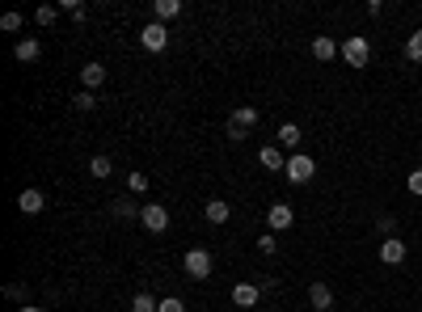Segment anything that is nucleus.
<instances>
[{"instance_id":"cd10ccee","label":"nucleus","mask_w":422,"mask_h":312,"mask_svg":"<svg viewBox=\"0 0 422 312\" xmlns=\"http://www.w3.org/2000/svg\"><path fill=\"white\" fill-rule=\"evenodd\" d=\"M161 312H186V304H182L178 295H165V300H161Z\"/></svg>"},{"instance_id":"c756f323","label":"nucleus","mask_w":422,"mask_h":312,"mask_svg":"<svg viewBox=\"0 0 422 312\" xmlns=\"http://www.w3.org/2000/svg\"><path fill=\"white\" fill-rule=\"evenodd\" d=\"M376 228H380L385 236H393V232H397V220H393V216H380V224H376Z\"/></svg>"},{"instance_id":"4468645a","label":"nucleus","mask_w":422,"mask_h":312,"mask_svg":"<svg viewBox=\"0 0 422 312\" xmlns=\"http://www.w3.org/2000/svg\"><path fill=\"white\" fill-rule=\"evenodd\" d=\"M178 13H182V0H152V21L165 26V21H174Z\"/></svg>"},{"instance_id":"a211bd4d","label":"nucleus","mask_w":422,"mask_h":312,"mask_svg":"<svg viewBox=\"0 0 422 312\" xmlns=\"http://www.w3.org/2000/svg\"><path fill=\"white\" fill-rule=\"evenodd\" d=\"M275 139H279V148H300V139H304V135H300V127H296V123H283Z\"/></svg>"},{"instance_id":"5701e85b","label":"nucleus","mask_w":422,"mask_h":312,"mask_svg":"<svg viewBox=\"0 0 422 312\" xmlns=\"http://www.w3.org/2000/svg\"><path fill=\"white\" fill-rule=\"evenodd\" d=\"M148 186H152V182H148V173H140V169H135V173H127V190H131V194H144Z\"/></svg>"},{"instance_id":"393cba45","label":"nucleus","mask_w":422,"mask_h":312,"mask_svg":"<svg viewBox=\"0 0 422 312\" xmlns=\"http://www.w3.org/2000/svg\"><path fill=\"white\" fill-rule=\"evenodd\" d=\"M0 30H5V34H17V30H22V13H5V17H0Z\"/></svg>"},{"instance_id":"c85d7f7f","label":"nucleus","mask_w":422,"mask_h":312,"mask_svg":"<svg viewBox=\"0 0 422 312\" xmlns=\"http://www.w3.org/2000/svg\"><path fill=\"white\" fill-rule=\"evenodd\" d=\"M405 186H410V194H418V198H422V169H414V173L405 177Z\"/></svg>"},{"instance_id":"1a4fd4ad","label":"nucleus","mask_w":422,"mask_h":312,"mask_svg":"<svg viewBox=\"0 0 422 312\" xmlns=\"http://www.w3.org/2000/svg\"><path fill=\"white\" fill-rule=\"evenodd\" d=\"M267 224H271V232H287L296 224V211H292L287 202H275L271 211H267Z\"/></svg>"},{"instance_id":"4be33fe9","label":"nucleus","mask_w":422,"mask_h":312,"mask_svg":"<svg viewBox=\"0 0 422 312\" xmlns=\"http://www.w3.org/2000/svg\"><path fill=\"white\" fill-rule=\"evenodd\" d=\"M72 106H76V110H85V114H89V110H97V93H89V89H81V93L72 97Z\"/></svg>"},{"instance_id":"ddd939ff","label":"nucleus","mask_w":422,"mask_h":312,"mask_svg":"<svg viewBox=\"0 0 422 312\" xmlns=\"http://www.w3.org/2000/svg\"><path fill=\"white\" fill-rule=\"evenodd\" d=\"M13 55H17V64H38V55H42V42H38V38H22V42L13 46Z\"/></svg>"},{"instance_id":"6ab92c4d","label":"nucleus","mask_w":422,"mask_h":312,"mask_svg":"<svg viewBox=\"0 0 422 312\" xmlns=\"http://www.w3.org/2000/svg\"><path fill=\"white\" fill-rule=\"evenodd\" d=\"M131 312H161V300L148 295V291H140V295L131 300Z\"/></svg>"},{"instance_id":"7ed1b4c3","label":"nucleus","mask_w":422,"mask_h":312,"mask_svg":"<svg viewBox=\"0 0 422 312\" xmlns=\"http://www.w3.org/2000/svg\"><path fill=\"white\" fill-rule=\"evenodd\" d=\"M312 173H316V161H312V156H304V152H292V156H287V169H283V177H287L292 186L312 182Z\"/></svg>"},{"instance_id":"b1692460","label":"nucleus","mask_w":422,"mask_h":312,"mask_svg":"<svg viewBox=\"0 0 422 312\" xmlns=\"http://www.w3.org/2000/svg\"><path fill=\"white\" fill-rule=\"evenodd\" d=\"M110 211H115L119 220H131V216H135V202H127V198H115V202H110Z\"/></svg>"},{"instance_id":"f03ea898","label":"nucleus","mask_w":422,"mask_h":312,"mask_svg":"<svg viewBox=\"0 0 422 312\" xmlns=\"http://www.w3.org/2000/svg\"><path fill=\"white\" fill-rule=\"evenodd\" d=\"M342 60H346L351 68H367V64H372V42H367L363 34H351V38L342 42Z\"/></svg>"},{"instance_id":"f257e3e1","label":"nucleus","mask_w":422,"mask_h":312,"mask_svg":"<svg viewBox=\"0 0 422 312\" xmlns=\"http://www.w3.org/2000/svg\"><path fill=\"white\" fill-rule=\"evenodd\" d=\"M258 123H262V114H258L253 106H237V110L228 114V139H233V144H241V139H245Z\"/></svg>"},{"instance_id":"20e7f679","label":"nucleus","mask_w":422,"mask_h":312,"mask_svg":"<svg viewBox=\"0 0 422 312\" xmlns=\"http://www.w3.org/2000/svg\"><path fill=\"white\" fill-rule=\"evenodd\" d=\"M140 224H144L152 236H161V232L169 228V211H165L161 202H144V207H140Z\"/></svg>"},{"instance_id":"aec40b11","label":"nucleus","mask_w":422,"mask_h":312,"mask_svg":"<svg viewBox=\"0 0 422 312\" xmlns=\"http://www.w3.org/2000/svg\"><path fill=\"white\" fill-rule=\"evenodd\" d=\"M89 173L101 182V177H110L115 173V165H110V156H93V161H89Z\"/></svg>"},{"instance_id":"a878e982","label":"nucleus","mask_w":422,"mask_h":312,"mask_svg":"<svg viewBox=\"0 0 422 312\" xmlns=\"http://www.w3.org/2000/svg\"><path fill=\"white\" fill-rule=\"evenodd\" d=\"M34 21H38V26H56V5H42V9L34 13Z\"/></svg>"},{"instance_id":"f3484780","label":"nucleus","mask_w":422,"mask_h":312,"mask_svg":"<svg viewBox=\"0 0 422 312\" xmlns=\"http://www.w3.org/2000/svg\"><path fill=\"white\" fill-rule=\"evenodd\" d=\"M101 80H106V68H101V64H97V60H93V64H85V68H81V85H85V89H89V93H97V85H101Z\"/></svg>"},{"instance_id":"f8f14e48","label":"nucleus","mask_w":422,"mask_h":312,"mask_svg":"<svg viewBox=\"0 0 422 312\" xmlns=\"http://www.w3.org/2000/svg\"><path fill=\"white\" fill-rule=\"evenodd\" d=\"M203 216H207L211 224H228V216H233V207H228L224 198H207V202H203Z\"/></svg>"},{"instance_id":"bb28decb","label":"nucleus","mask_w":422,"mask_h":312,"mask_svg":"<svg viewBox=\"0 0 422 312\" xmlns=\"http://www.w3.org/2000/svg\"><path fill=\"white\" fill-rule=\"evenodd\" d=\"M258 253H267V257L279 253V241H275V236H258Z\"/></svg>"},{"instance_id":"dca6fc26","label":"nucleus","mask_w":422,"mask_h":312,"mask_svg":"<svg viewBox=\"0 0 422 312\" xmlns=\"http://www.w3.org/2000/svg\"><path fill=\"white\" fill-rule=\"evenodd\" d=\"M17 207H22V216H38L42 207H47V198H42V190H22L17 194Z\"/></svg>"},{"instance_id":"6e6552de","label":"nucleus","mask_w":422,"mask_h":312,"mask_svg":"<svg viewBox=\"0 0 422 312\" xmlns=\"http://www.w3.org/2000/svg\"><path fill=\"white\" fill-rule=\"evenodd\" d=\"M405 253H410V249H405L401 236H385V241H380V262H385V266H401Z\"/></svg>"},{"instance_id":"0eeeda50","label":"nucleus","mask_w":422,"mask_h":312,"mask_svg":"<svg viewBox=\"0 0 422 312\" xmlns=\"http://www.w3.org/2000/svg\"><path fill=\"white\" fill-rule=\"evenodd\" d=\"M140 42H144V51H165V46H169V30H165L161 21H148V26L140 30Z\"/></svg>"},{"instance_id":"7c9ffc66","label":"nucleus","mask_w":422,"mask_h":312,"mask_svg":"<svg viewBox=\"0 0 422 312\" xmlns=\"http://www.w3.org/2000/svg\"><path fill=\"white\" fill-rule=\"evenodd\" d=\"M17 312H42V308H38V304H22Z\"/></svg>"},{"instance_id":"2eb2a0df","label":"nucleus","mask_w":422,"mask_h":312,"mask_svg":"<svg viewBox=\"0 0 422 312\" xmlns=\"http://www.w3.org/2000/svg\"><path fill=\"white\" fill-rule=\"evenodd\" d=\"M312 55L321 60V64H330L334 55H342V46H338V42H334L330 34H321V38H312Z\"/></svg>"},{"instance_id":"423d86ee","label":"nucleus","mask_w":422,"mask_h":312,"mask_svg":"<svg viewBox=\"0 0 422 312\" xmlns=\"http://www.w3.org/2000/svg\"><path fill=\"white\" fill-rule=\"evenodd\" d=\"M258 165L267 169V173H283V169H287V156H283V148H279V144H262Z\"/></svg>"},{"instance_id":"412c9836","label":"nucleus","mask_w":422,"mask_h":312,"mask_svg":"<svg viewBox=\"0 0 422 312\" xmlns=\"http://www.w3.org/2000/svg\"><path fill=\"white\" fill-rule=\"evenodd\" d=\"M405 55H410L414 64H422V30H414V34L405 38Z\"/></svg>"},{"instance_id":"9d476101","label":"nucleus","mask_w":422,"mask_h":312,"mask_svg":"<svg viewBox=\"0 0 422 312\" xmlns=\"http://www.w3.org/2000/svg\"><path fill=\"white\" fill-rule=\"evenodd\" d=\"M308 304H312V312H334V291H330V283H312V287H308Z\"/></svg>"},{"instance_id":"9b49d317","label":"nucleus","mask_w":422,"mask_h":312,"mask_svg":"<svg viewBox=\"0 0 422 312\" xmlns=\"http://www.w3.org/2000/svg\"><path fill=\"white\" fill-rule=\"evenodd\" d=\"M233 304H237V308H258V304H262V287L237 283V287H233Z\"/></svg>"},{"instance_id":"39448f33","label":"nucleus","mask_w":422,"mask_h":312,"mask_svg":"<svg viewBox=\"0 0 422 312\" xmlns=\"http://www.w3.org/2000/svg\"><path fill=\"white\" fill-rule=\"evenodd\" d=\"M182 266H186V275H190L194 283H203V279H211V253L194 245V249H190V253L182 257Z\"/></svg>"}]
</instances>
